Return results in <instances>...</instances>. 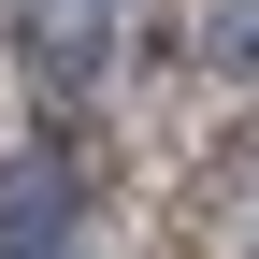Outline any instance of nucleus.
Masks as SVG:
<instances>
[{
    "label": "nucleus",
    "instance_id": "obj_2",
    "mask_svg": "<svg viewBox=\"0 0 259 259\" xmlns=\"http://www.w3.org/2000/svg\"><path fill=\"white\" fill-rule=\"evenodd\" d=\"M216 58H231V72H259V15L231 0V29H216Z\"/></svg>",
    "mask_w": 259,
    "mask_h": 259
},
{
    "label": "nucleus",
    "instance_id": "obj_1",
    "mask_svg": "<svg viewBox=\"0 0 259 259\" xmlns=\"http://www.w3.org/2000/svg\"><path fill=\"white\" fill-rule=\"evenodd\" d=\"M0 259H72V173L58 158H15L0 173Z\"/></svg>",
    "mask_w": 259,
    "mask_h": 259
}]
</instances>
